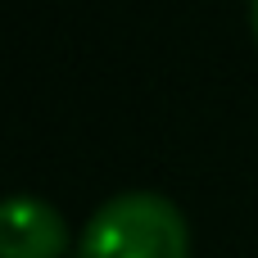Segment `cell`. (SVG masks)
Segmentation results:
<instances>
[{"instance_id": "7a4b0ae2", "label": "cell", "mask_w": 258, "mask_h": 258, "mask_svg": "<svg viewBox=\"0 0 258 258\" xmlns=\"http://www.w3.org/2000/svg\"><path fill=\"white\" fill-rule=\"evenodd\" d=\"M68 222L41 195H5L0 200V258H63Z\"/></svg>"}, {"instance_id": "6da1fadb", "label": "cell", "mask_w": 258, "mask_h": 258, "mask_svg": "<svg viewBox=\"0 0 258 258\" xmlns=\"http://www.w3.org/2000/svg\"><path fill=\"white\" fill-rule=\"evenodd\" d=\"M77 258H190L186 213L159 190H122L86 218Z\"/></svg>"}, {"instance_id": "3957f363", "label": "cell", "mask_w": 258, "mask_h": 258, "mask_svg": "<svg viewBox=\"0 0 258 258\" xmlns=\"http://www.w3.org/2000/svg\"><path fill=\"white\" fill-rule=\"evenodd\" d=\"M249 27H254V36H258V5H249Z\"/></svg>"}]
</instances>
